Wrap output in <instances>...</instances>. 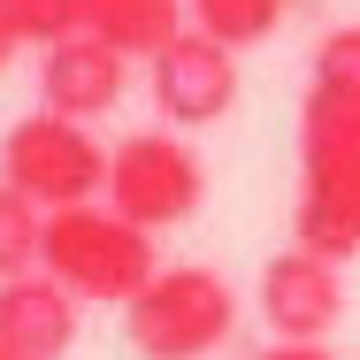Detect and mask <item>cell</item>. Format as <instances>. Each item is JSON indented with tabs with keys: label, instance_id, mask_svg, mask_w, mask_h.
I'll list each match as a JSON object with an SVG mask.
<instances>
[{
	"label": "cell",
	"instance_id": "14",
	"mask_svg": "<svg viewBox=\"0 0 360 360\" xmlns=\"http://www.w3.org/2000/svg\"><path fill=\"white\" fill-rule=\"evenodd\" d=\"M314 84H330V92H360V23L322 31V46H314Z\"/></svg>",
	"mask_w": 360,
	"mask_h": 360
},
{
	"label": "cell",
	"instance_id": "16",
	"mask_svg": "<svg viewBox=\"0 0 360 360\" xmlns=\"http://www.w3.org/2000/svg\"><path fill=\"white\" fill-rule=\"evenodd\" d=\"M8 62H15V31L0 23V70H8Z\"/></svg>",
	"mask_w": 360,
	"mask_h": 360
},
{
	"label": "cell",
	"instance_id": "15",
	"mask_svg": "<svg viewBox=\"0 0 360 360\" xmlns=\"http://www.w3.org/2000/svg\"><path fill=\"white\" fill-rule=\"evenodd\" d=\"M253 360H330V345H269V353H253Z\"/></svg>",
	"mask_w": 360,
	"mask_h": 360
},
{
	"label": "cell",
	"instance_id": "13",
	"mask_svg": "<svg viewBox=\"0 0 360 360\" xmlns=\"http://www.w3.org/2000/svg\"><path fill=\"white\" fill-rule=\"evenodd\" d=\"M39 253H46V215L0 184V284L15 276H39Z\"/></svg>",
	"mask_w": 360,
	"mask_h": 360
},
{
	"label": "cell",
	"instance_id": "11",
	"mask_svg": "<svg viewBox=\"0 0 360 360\" xmlns=\"http://www.w3.org/2000/svg\"><path fill=\"white\" fill-rule=\"evenodd\" d=\"M184 8H192V31H207L215 46L238 54V46H261V39L284 23L291 0H184Z\"/></svg>",
	"mask_w": 360,
	"mask_h": 360
},
{
	"label": "cell",
	"instance_id": "6",
	"mask_svg": "<svg viewBox=\"0 0 360 360\" xmlns=\"http://www.w3.org/2000/svg\"><path fill=\"white\" fill-rule=\"evenodd\" d=\"M153 108L169 131H200L238 108V54L215 46L207 31H184L176 46L153 54Z\"/></svg>",
	"mask_w": 360,
	"mask_h": 360
},
{
	"label": "cell",
	"instance_id": "10",
	"mask_svg": "<svg viewBox=\"0 0 360 360\" xmlns=\"http://www.w3.org/2000/svg\"><path fill=\"white\" fill-rule=\"evenodd\" d=\"M184 15H192L184 0H92V23H84V31H92L100 46H115L123 62H131V54L153 62L161 46L184 39Z\"/></svg>",
	"mask_w": 360,
	"mask_h": 360
},
{
	"label": "cell",
	"instance_id": "5",
	"mask_svg": "<svg viewBox=\"0 0 360 360\" xmlns=\"http://www.w3.org/2000/svg\"><path fill=\"white\" fill-rule=\"evenodd\" d=\"M207 200V169L176 131H131L108 153V207L139 230H176L200 215Z\"/></svg>",
	"mask_w": 360,
	"mask_h": 360
},
{
	"label": "cell",
	"instance_id": "12",
	"mask_svg": "<svg viewBox=\"0 0 360 360\" xmlns=\"http://www.w3.org/2000/svg\"><path fill=\"white\" fill-rule=\"evenodd\" d=\"M0 23L15 31V46L31 39V46L46 54V46H62V39H84L92 0H0Z\"/></svg>",
	"mask_w": 360,
	"mask_h": 360
},
{
	"label": "cell",
	"instance_id": "9",
	"mask_svg": "<svg viewBox=\"0 0 360 360\" xmlns=\"http://www.w3.org/2000/svg\"><path fill=\"white\" fill-rule=\"evenodd\" d=\"M0 345L23 353V360H62L77 345V299L54 284L46 269L0 284Z\"/></svg>",
	"mask_w": 360,
	"mask_h": 360
},
{
	"label": "cell",
	"instance_id": "3",
	"mask_svg": "<svg viewBox=\"0 0 360 360\" xmlns=\"http://www.w3.org/2000/svg\"><path fill=\"white\" fill-rule=\"evenodd\" d=\"M0 184L23 192L39 215H62V207H92L108 200V146L92 139V123H70V115H23L8 123L0 139Z\"/></svg>",
	"mask_w": 360,
	"mask_h": 360
},
{
	"label": "cell",
	"instance_id": "1",
	"mask_svg": "<svg viewBox=\"0 0 360 360\" xmlns=\"http://www.w3.org/2000/svg\"><path fill=\"white\" fill-rule=\"evenodd\" d=\"M291 245L322 261L360 253V92L307 84L299 108V207H291Z\"/></svg>",
	"mask_w": 360,
	"mask_h": 360
},
{
	"label": "cell",
	"instance_id": "17",
	"mask_svg": "<svg viewBox=\"0 0 360 360\" xmlns=\"http://www.w3.org/2000/svg\"><path fill=\"white\" fill-rule=\"evenodd\" d=\"M0 360H23V353H8V345H0Z\"/></svg>",
	"mask_w": 360,
	"mask_h": 360
},
{
	"label": "cell",
	"instance_id": "2",
	"mask_svg": "<svg viewBox=\"0 0 360 360\" xmlns=\"http://www.w3.org/2000/svg\"><path fill=\"white\" fill-rule=\"evenodd\" d=\"M39 269L70 291V299H92V307H131V299L161 276L153 230L123 222L115 207H62V215H46Z\"/></svg>",
	"mask_w": 360,
	"mask_h": 360
},
{
	"label": "cell",
	"instance_id": "8",
	"mask_svg": "<svg viewBox=\"0 0 360 360\" xmlns=\"http://www.w3.org/2000/svg\"><path fill=\"white\" fill-rule=\"evenodd\" d=\"M123 100V54L100 46L92 31L84 39H62L39 54V108L46 115H70V123H92Z\"/></svg>",
	"mask_w": 360,
	"mask_h": 360
},
{
	"label": "cell",
	"instance_id": "7",
	"mask_svg": "<svg viewBox=\"0 0 360 360\" xmlns=\"http://www.w3.org/2000/svg\"><path fill=\"white\" fill-rule=\"evenodd\" d=\"M261 314H269L276 345H322L345 314V269L307 245H284L261 269Z\"/></svg>",
	"mask_w": 360,
	"mask_h": 360
},
{
	"label": "cell",
	"instance_id": "4",
	"mask_svg": "<svg viewBox=\"0 0 360 360\" xmlns=\"http://www.w3.org/2000/svg\"><path fill=\"white\" fill-rule=\"evenodd\" d=\"M123 330L146 360H207L238 330V291L215 269H161L123 307Z\"/></svg>",
	"mask_w": 360,
	"mask_h": 360
}]
</instances>
